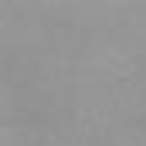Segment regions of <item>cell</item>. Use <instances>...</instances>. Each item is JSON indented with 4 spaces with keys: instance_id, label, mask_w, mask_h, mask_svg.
I'll return each mask as SVG.
<instances>
[]
</instances>
